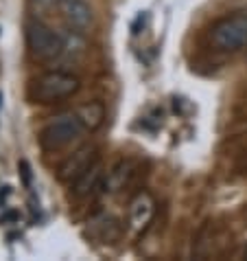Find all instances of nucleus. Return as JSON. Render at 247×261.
Listing matches in <instances>:
<instances>
[{
    "instance_id": "f257e3e1",
    "label": "nucleus",
    "mask_w": 247,
    "mask_h": 261,
    "mask_svg": "<svg viewBox=\"0 0 247 261\" xmlns=\"http://www.w3.org/2000/svg\"><path fill=\"white\" fill-rule=\"evenodd\" d=\"M81 88L79 77L70 75V72L61 70H50L40 75L28 88V99L33 103H57V101L70 99L72 95H77Z\"/></svg>"
},
{
    "instance_id": "f03ea898",
    "label": "nucleus",
    "mask_w": 247,
    "mask_h": 261,
    "mask_svg": "<svg viewBox=\"0 0 247 261\" xmlns=\"http://www.w3.org/2000/svg\"><path fill=\"white\" fill-rule=\"evenodd\" d=\"M26 46L38 62H53L57 57H61L66 42L55 29H50L48 24L33 20L26 24Z\"/></svg>"
},
{
    "instance_id": "7ed1b4c3",
    "label": "nucleus",
    "mask_w": 247,
    "mask_h": 261,
    "mask_svg": "<svg viewBox=\"0 0 247 261\" xmlns=\"http://www.w3.org/2000/svg\"><path fill=\"white\" fill-rule=\"evenodd\" d=\"M85 132V125L79 119V114H64L50 121L40 132V147L46 151H59L68 147L72 141L81 139Z\"/></svg>"
},
{
    "instance_id": "20e7f679",
    "label": "nucleus",
    "mask_w": 247,
    "mask_h": 261,
    "mask_svg": "<svg viewBox=\"0 0 247 261\" xmlns=\"http://www.w3.org/2000/svg\"><path fill=\"white\" fill-rule=\"evenodd\" d=\"M210 40L217 48L225 50V53L247 46V13H236V16H228L214 22L212 31H210Z\"/></svg>"
},
{
    "instance_id": "39448f33",
    "label": "nucleus",
    "mask_w": 247,
    "mask_h": 261,
    "mask_svg": "<svg viewBox=\"0 0 247 261\" xmlns=\"http://www.w3.org/2000/svg\"><path fill=\"white\" fill-rule=\"evenodd\" d=\"M99 161H101L99 149L94 147V145H85V147L77 149L75 154H70L66 161L59 165V169H57V180L64 185H72L77 178H81L83 173Z\"/></svg>"
},
{
    "instance_id": "423d86ee",
    "label": "nucleus",
    "mask_w": 247,
    "mask_h": 261,
    "mask_svg": "<svg viewBox=\"0 0 247 261\" xmlns=\"http://www.w3.org/2000/svg\"><path fill=\"white\" fill-rule=\"evenodd\" d=\"M61 13L77 31H88L94 24V9L85 0H61Z\"/></svg>"
},
{
    "instance_id": "0eeeda50",
    "label": "nucleus",
    "mask_w": 247,
    "mask_h": 261,
    "mask_svg": "<svg viewBox=\"0 0 247 261\" xmlns=\"http://www.w3.org/2000/svg\"><path fill=\"white\" fill-rule=\"evenodd\" d=\"M101 178H103V165H101V161H99V163H94L81 178H77L75 182L70 185L72 187V198L81 200V198H85V195H90L94 189H99Z\"/></svg>"
},
{
    "instance_id": "6e6552de",
    "label": "nucleus",
    "mask_w": 247,
    "mask_h": 261,
    "mask_svg": "<svg viewBox=\"0 0 247 261\" xmlns=\"http://www.w3.org/2000/svg\"><path fill=\"white\" fill-rule=\"evenodd\" d=\"M151 215H153V200L147 193H140L132 202V226L134 228L147 226L151 222Z\"/></svg>"
},
{
    "instance_id": "1a4fd4ad",
    "label": "nucleus",
    "mask_w": 247,
    "mask_h": 261,
    "mask_svg": "<svg viewBox=\"0 0 247 261\" xmlns=\"http://www.w3.org/2000/svg\"><path fill=\"white\" fill-rule=\"evenodd\" d=\"M77 114L85 125V129H90V132L92 129H99L105 121V108H103V103H99V101H90V103L81 106L77 110Z\"/></svg>"
},
{
    "instance_id": "9d476101",
    "label": "nucleus",
    "mask_w": 247,
    "mask_h": 261,
    "mask_svg": "<svg viewBox=\"0 0 247 261\" xmlns=\"http://www.w3.org/2000/svg\"><path fill=\"white\" fill-rule=\"evenodd\" d=\"M129 173H132V165L129 163L120 161L118 165H114V169L110 171V176H107V187H110V191H118L120 187H125Z\"/></svg>"
},
{
    "instance_id": "9b49d317",
    "label": "nucleus",
    "mask_w": 247,
    "mask_h": 261,
    "mask_svg": "<svg viewBox=\"0 0 247 261\" xmlns=\"http://www.w3.org/2000/svg\"><path fill=\"white\" fill-rule=\"evenodd\" d=\"M92 224H97L99 235H101L103 242H114V239H118V235H120L118 222H116L114 217H110V215H103L101 220H94Z\"/></svg>"
},
{
    "instance_id": "f8f14e48",
    "label": "nucleus",
    "mask_w": 247,
    "mask_h": 261,
    "mask_svg": "<svg viewBox=\"0 0 247 261\" xmlns=\"http://www.w3.org/2000/svg\"><path fill=\"white\" fill-rule=\"evenodd\" d=\"M18 171H20V178H22V182L26 189H31V182H33V173H31V165H28V161H20L18 163Z\"/></svg>"
},
{
    "instance_id": "ddd939ff",
    "label": "nucleus",
    "mask_w": 247,
    "mask_h": 261,
    "mask_svg": "<svg viewBox=\"0 0 247 261\" xmlns=\"http://www.w3.org/2000/svg\"><path fill=\"white\" fill-rule=\"evenodd\" d=\"M9 220H18V213H13V211H9L7 215H3L0 217V222H9Z\"/></svg>"
}]
</instances>
